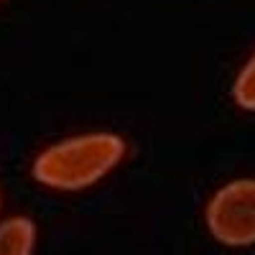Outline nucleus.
I'll list each match as a JSON object with an SVG mask.
<instances>
[{"label": "nucleus", "mask_w": 255, "mask_h": 255, "mask_svg": "<svg viewBox=\"0 0 255 255\" xmlns=\"http://www.w3.org/2000/svg\"><path fill=\"white\" fill-rule=\"evenodd\" d=\"M209 235L227 248L255 245V179H235L217 189L204 209Z\"/></svg>", "instance_id": "nucleus-2"}, {"label": "nucleus", "mask_w": 255, "mask_h": 255, "mask_svg": "<svg viewBox=\"0 0 255 255\" xmlns=\"http://www.w3.org/2000/svg\"><path fill=\"white\" fill-rule=\"evenodd\" d=\"M0 204H3V194H0Z\"/></svg>", "instance_id": "nucleus-5"}, {"label": "nucleus", "mask_w": 255, "mask_h": 255, "mask_svg": "<svg viewBox=\"0 0 255 255\" xmlns=\"http://www.w3.org/2000/svg\"><path fill=\"white\" fill-rule=\"evenodd\" d=\"M128 153L123 135L110 130L82 133L44 148L31 163L33 179L56 191H82L95 186L120 166Z\"/></svg>", "instance_id": "nucleus-1"}, {"label": "nucleus", "mask_w": 255, "mask_h": 255, "mask_svg": "<svg viewBox=\"0 0 255 255\" xmlns=\"http://www.w3.org/2000/svg\"><path fill=\"white\" fill-rule=\"evenodd\" d=\"M232 100L240 110L255 113V54L243 64V69L232 82Z\"/></svg>", "instance_id": "nucleus-4"}, {"label": "nucleus", "mask_w": 255, "mask_h": 255, "mask_svg": "<svg viewBox=\"0 0 255 255\" xmlns=\"http://www.w3.org/2000/svg\"><path fill=\"white\" fill-rule=\"evenodd\" d=\"M36 222L31 217L15 215L0 222V255H33Z\"/></svg>", "instance_id": "nucleus-3"}]
</instances>
